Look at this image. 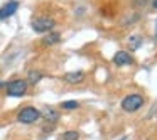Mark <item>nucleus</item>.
<instances>
[{"label": "nucleus", "instance_id": "nucleus-1", "mask_svg": "<svg viewBox=\"0 0 157 140\" xmlns=\"http://www.w3.org/2000/svg\"><path fill=\"white\" fill-rule=\"evenodd\" d=\"M56 25V21L51 17H46V15H41V17H36L32 19L31 22V27L34 32H37V34H48V32H51L52 29H54Z\"/></svg>", "mask_w": 157, "mask_h": 140}, {"label": "nucleus", "instance_id": "nucleus-2", "mask_svg": "<svg viewBox=\"0 0 157 140\" xmlns=\"http://www.w3.org/2000/svg\"><path fill=\"white\" fill-rule=\"evenodd\" d=\"M27 86L29 83L25 79H12V81L5 83V93H7V96L19 98V96H24L27 93Z\"/></svg>", "mask_w": 157, "mask_h": 140}, {"label": "nucleus", "instance_id": "nucleus-3", "mask_svg": "<svg viewBox=\"0 0 157 140\" xmlns=\"http://www.w3.org/2000/svg\"><path fill=\"white\" fill-rule=\"evenodd\" d=\"M41 118H42L41 112L37 108H34V106H25V108H22L17 113V120L21 123H24V125H32V123L39 122Z\"/></svg>", "mask_w": 157, "mask_h": 140}, {"label": "nucleus", "instance_id": "nucleus-4", "mask_svg": "<svg viewBox=\"0 0 157 140\" xmlns=\"http://www.w3.org/2000/svg\"><path fill=\"white\" fill-rule=\"evenodd\" d=\"M144 106V96L140 95H127L125 98L122 100V110L127 113H133L137 110H140Z\"/></svg>", "mask_w": 157, "mask_h": 140}, {"label": "nucleus", "instance_id": "nucleus-5", "mask_svg": "<svg viewBox=\"0 0 157 140\" xmlns=\"http://www.w3.org/2000/svg\"><path fill=\"white\" fill-rule=\"evenodd\" d=\"M17 10H19V2L17 0H10V2H7L5 5L0 7V21H5V19L12 17Z\"/></svg>", "mask_w": 157, "mask_h": 140}, {"label": "nucleus", "instance_id": "nucleus-6", "mask_svg": "<svg viewBox=\"0 0 157 140\" xmlns=\"http://www.w3.org/2000/svg\"><path fill=\"white\" fill-rule=\"evenodd\" d=\"M113 62L117 66H130V64H133V58L127 51H118L113 56Z\"/></svg>", "mask_w": 157, "mask_h": 140}, {"label": "nucleus", "instance_id": "nucleus-7", "mask_svg": "<svg viewBox=\"0 0 157 140\" xmlns=\"http://www.w3.org/2000/svg\"><path fill=\"white\" fill-rule=\"evenodd\" d=\"M63 79H64L66 83H69V85H78V83H81L83 79H85V73H83V71L66 73V74L63 76Z\"/></svg>", "mask_w": 157, "mask_h": 140}, {"label": "nucleus", "instance_id": "nucleus-8", "mask_svg": "<svg viewBox=\"0 0 157 140\" xmlns=\"http://www.w3.org/2000/svg\"><path fill=\"white\" fill-rule=\"evenodd\" d=\"M41 116H44L46 122H51V123H56L59 118V113L56 112L52 106H44V110L41 112Z\"/></svg>", "mask_w": 157, "mask_h": 140}, {"label": "nucleus", "instance_id": "nucleus-9", "mask_svg": "<svg viewBox=\"0 0 157 140\" xmlns=\"http://www.w3.org/2000/svg\"><path fill=\"white\" fill-rule=\"evenodd\" d=\"M59 41H61V34H59V32H48V34H46V37L42 39V42H44L46 46L58 44Z\"/></svg>", "mask_w": 157, "mask_h": 140}, {"label": "nucleus", "instance_id": "nucleus-10", "mask_svg": "<svg viewBox=\"0 0 157 140\" xmlns=\"http://www.w3.org/2000/svg\"><path fill=\"white\" fill-rule=\"evenodd\" d=\"M42 73L41 71H34V69H32V71H29V74H27V83H31V85H36V83H39L42 79Z\"/></svg>", "mask_w": 157, "mask_h": 140}, {"label": "nucleus", "instance_id": "nucleus-11", "mask_svg": "<svg viewBox=\"0 0 157 140\" xmlns=\"http://www.w3.org/2000/svg\"><path fill=\"white\" fill-rule=\"evenodd\" d=\"M79 138V132L76 130H68V132L63 133V140H78Z\"/></svg>", "mask_w": 157, "mask_h": 140}, {"label": "nucleus", "instance_id": "nucleus-12", "mask_svg": "<svg viewBox=\"0 0 157 140\" xmlns=\"http://www.w3.org/2000/svg\"><path fill=\"white\" fill-rule=\"evenodd\" d=\"M79 106L78 101H75V100H69V101H63L61 103V108L63 110H76Z\"/></svg>", "mask_w": 157, "mask_h": 140}, {"label": "nucleus", "instance_id": "nucleus-13", "mask_svg": "<svg viewBox=\"0 0 157 140\" xmlns=\"http://www.w3.org/2000/svg\"><path fill=\"white\" fill-rule=\"evenodd\" d=\"M130 42H132V47L133 49L139 47V46H140V37H139V36H132V37H130Z\"/></svg>", "mask_w": 157, "mask_h": 140}, {"label": "nucleus", "instance_id": "nucleus-14", "mask_svg": "<svg viewBox=\"0 0 157 140\" xmlns=\"http://www.w3.org/2000/svg\"><path fill=\"white\" fill-rule=\"evenodd\" d=\"M2 88H5V83H2V81H0V89H2Z\"/></svg>", "mask_w": 157, "mask_h": 140}, {"label": "nucleus", "instance_id": "nucleus-15", "mask_svg": "<svg viewBox=\"0 0 157 140\" xmlns=\"http://www.w3.org/2000/svg\"><path fill=\"white\" fill-rule=\"evenodd\" d=\"M154 7H155V9H157V0H154Z\"/></svg>", "mask_w": 157, "mask_h": 140}, {"label": "nucleus", "instance_id": "nucleus-16", "mask_svg": "<svg viewBox=\"0 0 157 140\" xmlns=\"http://www.w3.org/2000/svg\"><path fill=\"white\" fill-rule=\"evenodd\" d=\"M155 37H157V22H155Z\"/></svg>", "mask_w": 157, "mask_h": 140}, {"label": "nucleus", "instance_id": "nucleus-17", "mask_svg": "<svg viewBox=\"0 0 157 140\" xmlns=\"http://www.w3.org/2000/svg\"><path fill=\"white\" fill-rule=\"evenodd\" d=\"M120 140H128V137H123V138H120Z\"/></svg>", "mask_w": 157, "mask_h": 140}]
</instances>
